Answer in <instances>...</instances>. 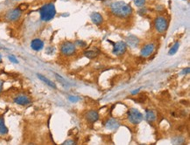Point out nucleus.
I'll list each match as a JSON object with an SVG mask.
<instances>
[{
	"instance_id": "423d86ee",
	"label": "nucleus",
	"mask_w": 190,
	"mask_h": 145,
	"mask_svg": "<svg viewBox=\"0 0 190 145\" xmlns=\"http://www.w3.org/2000/svg\"><path fill=\"white\" fill-rule=\"evenodd\" d=\"M76 45L71 43V42H65L61 45V52L62 54L66 56H70L73 55L75 53H76Z\"/></svg>"
},
{
	"instance_id": "bb28decb",
	"label": "nucleus",
	"mask_w": 190,
	"mask_h": 145,
	"mask_svg": "<svg viewBox=\"0 0 190 145\" xmlns=\"http://www.w3.org/2000/svg\"><path fill=\"white\" fill-rule=\"evenodd\" d=\"M64 1H67V0H64Z\"/></svg>"
},
{
	"instance_id": "f257e3e1",
	"label": "nucleus",
	"mask_w": 190,
	"mask_h": 145,
	"mask_svg": "<svg viewBox=\"0 0 190 145\" xmlns=\"http://www.w3.org/2000/svg\"><path fill=\"white\" fill-rule=\"evenodd\" d=\"M111 13L117 18H128L132 14V8L127 4L126 3L122 1H117L111 4Z\"/></svg>"
},
{
	"instance_id": "f03ea898",
	"label": "nucleus",
	"mask_w": 190,
	"mask_h": 145,
	"mask_svg": "<svg viewBox=\"0 0 190 145\" xmlns=\"http://www.w3.org/2000/svg\"><path fill=\"white\" fill-rule=\"evenodd\" d=\"M40 19L42 21L47 22L52 20L56 15V9L55 4L53 3L44 4L40 10Z\"/></svg>"
},
{
	"instance_id": "412c9836",
	"label": "nucleus",
	"mask_w": 190,
	"mask_h": 145,
	"mask_svg": "<svg viewBox=\"0 0 190 145\" xmlns=\"http://www.w3.org/2000/svg\"><path fill=\"white\" fill-rule=\"evenodd\" d=\"M28 7H29V4H20L19 5V9L21 11H25V10H27L28 9Z\"/></svg>"
},
{
	"instance_id": "4468645a",
	"label": "nucleus",
	"mask_w": 190,
	"mask_h": 145,
	"mask_svg": "<svg viewBox=\"0 0 190 145\" xmlns=\"http://www.w3.org/2000/svg\"><path fill=\"white\" fill-rule=\"evenodd\" d=\"M38 78L40 79L41 81H43L44 83H46L47 86H49L50 88H56V86H55V84L53 82V81H51L50 80H48V79L46 78V77H45V76H43L42 74H38Z\"/></svg>"
},
{
	"instance_id": "20e7f679",
	"label": "nucleus",
	"mask_w": 190,
	"mask_h": 145,
	"mask_svg": "<svg viewBox=\"0 0 190 145\" xmlns=\"http://www.w3.org/2000/svg\"><path fill=\"white\" fill-rule=\"evenodd\" d=\"M128 119H129L130 123L132 124H138L143 120V115L138 109H130L129 114H128Z\"/></svg>"
},
{
	"instance_id": "5701e85b",
	"label": "nucleus",
	"mask_w": 190,
	"mask_h": 145,
	"mask_svg": "<svg viewBox=\"0 0 190 145\" xmlns=\"http://www.w3.org/2000/svg\"><path fill=\"white\" fill-rule=\"evenodd\" d=\"M75 144L76 143L74 141H72V140H67V141L63 143V144Z\"/></svg>"
},
{
	"instance_id": "9b49d317",
	"label": "nucleus",
	"mask_w": 190,
	"mask_h": 145,
	"mask_svg": "<svg viewBox=\"0 0 190 145\" xmlns=\"http://www.w3.org/2000/svg\"><path fill=\"white\" fill-rule=\"evenodd\" d=\"M31 47L34 51H40L44 47V42L40 39H35L31 42Z\"/></svg>"
},
{
	"instance_id": "393cba45",
	"label": "nucleus",
	"mask_w": 190,
	"mask_h": 145,
	"mask_svg": "<svg viewBox=\"0 0 190 145\" xmlns=\"http://www.w3.org/2000/svg\"><path fill=\"white\" fill-rule=\"evenodd\" d=\"M2 89H3V81L0 80V93H1Z\"/></svg>"
},
{
	"instance_id": "2eb2a0df",
	"label": "nucleus",
	"mask_w": 190,
	"mask_h": 145,
	"mask_svg": "<svg viewBox=\"0 0 190 145\" xmlns=\"http://www.w3.org/2000/svg\"><path fill=\"white\" fill-rule=\"evenodd\" d=\"M8 133V129L4 124V120L3 116H0V135H4Z\"/></svg>"
},
{
	"instance_id": "0eeeda50",
	"label": "nucleus",
	"mask_w": 190,
	"mask_h": 145,
	"mask_svg": "<svg viewBox=\"0 0 190 145\" xmlns=\"http://www.w3.org/2000/svg\"><path fill=\"white\" fill-rule=\"evenodd\" d=\"M126 44L123 42V41H119L117 43H116L115 45H114V48H113V51L112 53L116 55H122L125 53L126 51Z\"/></svg>"
},
{
	"instance_id": "9d476101",
	"label": "nucleus",
	"mask_w": 190,
	"mask_h": 145,
	"mask_svg": "<svg viewBox=\"0 0 190 145\" xmlns=\"http://www.w3.org/2000/svg\"><path fill=\"white\" fill-rule=\"evenodd\" d=\"M85 117H86V119H87V121H88V122L93 123H95V122H96V121L98 120V118H99V115H98V113H97L96 111L91 110V111H89L87 114H86Z\"/></svg>"
},
{
	"instance_id": "ddd939ff",
	"label": "nucleus",
	"mask_w": 190,
	"mask_h": 145,
	"mask_svg": "<svg viewBox=\"0 0 190 145\" xmlns=\"http://www.w3.org/2000/svg\"><path fill=\"white\" fill-rule=\"evenodd\" d=\"M119 127V123L117 122L114 119H110L107 123H106V128L111 129V130H115Z\"/></svg>"
},
{
	"instance_id": "dca6fc26",
	"label": "nucleus",
	"mask_w": 190,
	"mask_h": 145,
	"mask_svg": "<svg viewBox=\"0 0 190 145\" xmlns=\"http://www.w3.org/2000/svg\"><path fill=\"white\" fill-rule=\"evenodd\" d=\"M84 55L89 59H94L98 55V51L96 50H88L84 52Z\"/></svg>"
},
{
	"instance_id": "b1692460",
	"label": "nucleus",
	"mask_w": 190,
	"mask_h": 145,
	"mask_svg": "<svg viewBox=\"0 0 190 145\" xmlns=\"http://www.w3.org/2000/svg\"><path fill=\"white\" fill-rule=\"evenodd\" d=\"M77 100H78V98H76V97H70V100H72V101H76Z\"/></svg>"
},
{
	"instance_id": "39448f33",
	"label": "nucleus",
	"mask_w": 190,
	"mask_h": 145,
	"mask_svg": "<svg viewBox=\"0 0 190 145\" xmlns=\"http://www.w3.org/2000/svg\"><path fill=\"white\" fill-rule=\"evenodd\" d=\"M21 15H22V11L19 8H15V9H11L10 11H7L4 15V19L9 22H14V21L19 20L20 19Z\"/></svg>"
},
{
	"instance_id": "f3484780",
	"label": "nucleus",
	"mask_w": 190,
	"mask_h": 145,
	"mask_svg": "<svg viewBox=\"0 0 190 145\" xmlns=\"http://www.w3.org/2000/svg\"><path fill=\"white\" fill-rule=\"evenodd\" d=\"M146 119L149 122H153L156 119V115L153 110H146Z\"/></svg>"
},
{
	"instance_id": "a878e982",
	"label": "nucleus",
	"mask_w": 190,
	"mask_h": 145,
	"mask_svg": "<svg viewBox=\"0 0 190 145\" xmlns=\"http://www.w3.org/2000/svg\"><path fill=\"white\" fill-rule=\"evenodd\" d=\"M2 61V57H1V54H0V62Z\"/></svg>"
},
{
	"instance_id": "f8f14e48",
	"label": "nucleus",
	"mask_w": 190,
	"mask_h": 145,
	"mask_svg": "<svg viewBox=\"0 0 190 145\" xmlns=\"http://www.w3.org/2000/svg\"><path fill=\"white\" fill-rule=\"evenodd\" d=\"M90 19H91L92 22L94 23L95 25H100L102 23V21H103V19H102V15L100 13H98V12H93L90 15Z\"/></svg>"
},
{
	"instance_id": "4be33fe9",
	"label": "nucleus",
	"mask_w": 190,
	"mask_h": 145,
	"mask_svg": "<svg viewBox=\"0 0 190 145\" xmlns=\"http://www.w3.org/2000/svg\"><path fill=\"white\" fill-rule=\"evenodd\" d=\"M9 59L11 60V62H13V63H18L17 59L15 57H13V56H9Z\"/></svg>"
},
{
	"instance_id": "6e6552de",
	"label": "nucleus",
	"mask_w": 190,
	"mask_h": 145,
	"mask_svg": "<svg viewBox=\"0 0 190 145\" xmlns=\"http://www.w3.org/2000/svg\"><path fill=\"white\" fill-rule=\"evenodd\" d=\"M14 102L19 104V105H22V106H25L31 103V99L25 94H19L17 97L14 98Z\"/></svg>"
},
{
	"instance_id": "6ab92c4d",
	"label": "nucleus",
	"mask_w": 190,
	"mask_h": 145,
	"mask_svg": "<svg viewBox=\"0 0 190 145\" xmlns=\"http://www.w3.org/2000/svg\"><path fill=\"white\" fill-rule=\"evenodd\" d=\"M179 42H176L174 45L172 46V48L170 49V51H169V55H174V54H175L177 53L178 49H179Z\"/></svg>"
},
{
	"instance_id": "a211bd4d",
	"label": "nucleus",
	"mask_w": 190,
	"mask_h": 145,
	"mask_svg": "<svg viewBox=\"0 0 190 145\" xmlns=\"http://www.w3.org/2000/svg\"><path fill=\"white\" fill-rule=\"evenodd\" d=\"M127 42H128L129 45L134 47V46H136V45L138 44V39L136 37H134V36H131V37L128 38Z\"/></svg>"
},
{
	"instance_id": "aec40b11",
	"label": "nucleus",
	"mask_w": 190,
	"mask_h": 145,
	"mask_svg": "<svg viewBox=\"0 0 190 145\" xmlns=\"http://www.w3.org/2000/svg\"><path fill=\"white\" fill-rule=\"evenodd\" d=\"M134 4L138 7H142L145 4V0H134Z\"/></svg>"
},
{
	"instance_id": "7ed1b4c3",
	"label": "nucleus",
	"mask_w": 190,
	"mask_h": 145,
	"mask_svg": "<svg viewBox=\"0 0 190 145\" xmlns=\"http://www.w3.org/2000/svg\"><path fill=\"white\" fill-rule=\"evenodd\" d=\"M154 26L159 33H163L167 31L168 26V22L167 19L163 16L157 17L154 20Z\"/></svg>"
},
{
	"instance_id": "1a4fd4ad",
	"label": "nucleus",
	"mask_w": 190,
	"mask_h": 145,
	"mask_svg": "<svg viewBox=\"0 0 190 145\" xmlns=\"http://www.w3.org/2000/svg\"><path fill=\"white\" fill-rule=\"evenodd\" d=\"M153 51H154V45L150 43V44L145 45L142 48L140 54H141V55L143 56V57H149V56L153 53Z\"/></svg>"
}]
</instances>
